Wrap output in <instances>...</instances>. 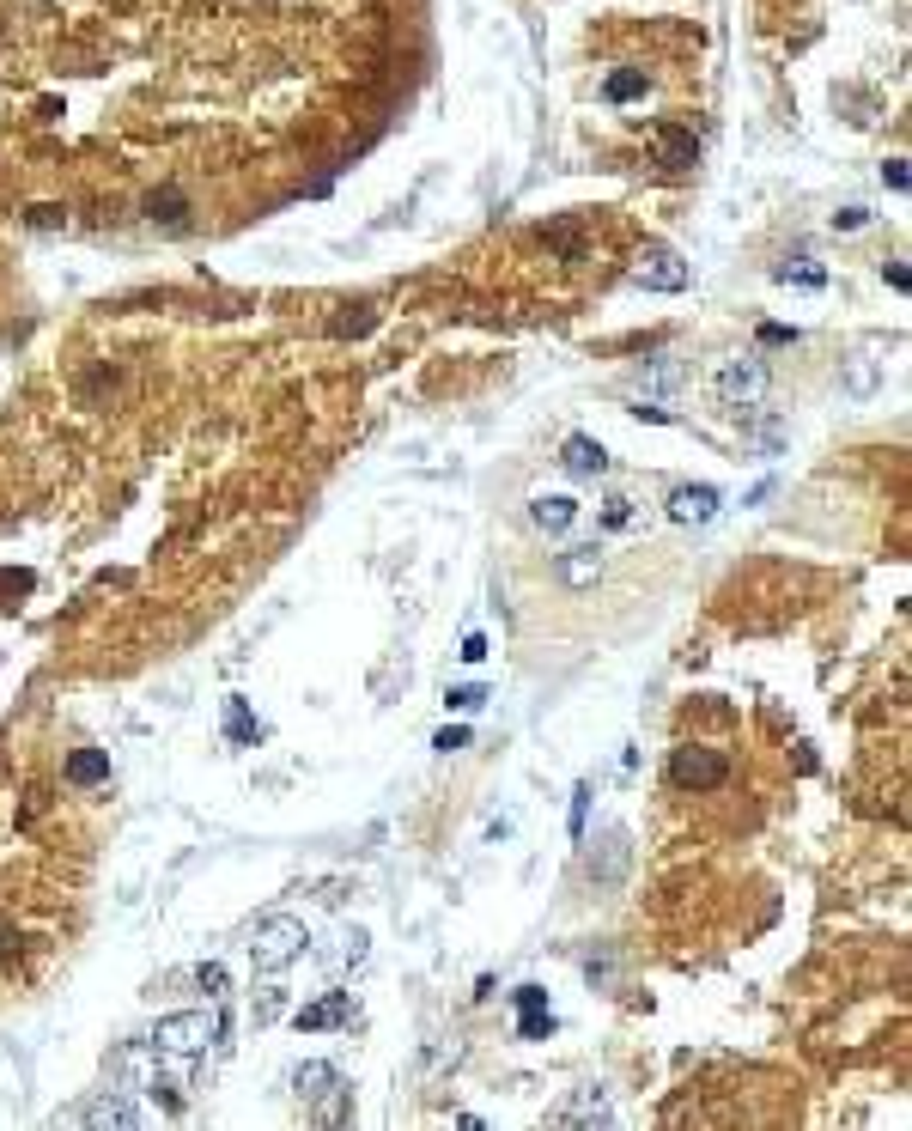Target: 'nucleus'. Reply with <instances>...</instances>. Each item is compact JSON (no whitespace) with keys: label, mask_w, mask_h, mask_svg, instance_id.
Instances as JSON below:
<instances>
[{"label":"nucleus","mask_w":912,"mask_h":1131,"mask_svg":"<svg viewBox=\"0 0 912 1131\" xmlns=\"http://www.w3.org/2000/svg\"><path fill=\"white\" fill-rule=\"evenodd\" d=\"M347 1016H353V992H329L323 1004L298 1010V1028H335V1022H347Z\"/></svg>","instance_id":"ddd939ff"},{"label":"nucleus","mask_w":912,"mask_h":1131,"mask_svg":"<svg viewBox=\"0 0 912 1131\" xmlns=\"http://www.w3.org/2000/svg\"><path fill=\"white\" fill-rule=\"evenodd\" d=\"M669 779L681 785V791H712V785H724L730 779V761H724V754L718 748H675L669 754Z\"/></svg>","instance_id":"20e7f679"},{"label":"nucleus","mask_w":912,"mask_h":1131,"mask_svg":"<svg viewBox=\"0 0 912 1131\" xmlns=\"http://www.w3.org/2000/svg\"><path fill=\"white\" fill-rule=\"evenodd\" d=\"M517 1034H523V1040H542V1034H554V1016H548V1010H523Z\"/></svg>","instance_id":"5701e85b"},{"label":"nucleus","mask_w":912,"mask_h":1131,"mask_svg":"<svg viewBox=\"0 0 912 1131\" xmlns=\"http://www.w3.org/2000/svg\"><path fill=\"white\" fill-rule=\"evenodd\" d=\"M286 1010V998H280V986H268V998H262V1010H256V1022H274Z\"/></svg>","instance_id":"473e14b6"},{"label":"nucleus","mask_w":912,"mask_h":1131,"mask_svg":"<svg viewBox=\"0 0 912 1131\" xmlns=\"http://www.w3.org/2000/svg\"><path fill=\"white\" fill-rule=\"evenodd\" d=\"M639 286H651V292H681L688 286V268H681V256H669V250H657L651 262H639V274H633Z\"/></svg>","instance_id":"1a4fd4ad"},{"label":"nucleus","mask_w":912,"mask_h":1131,"mask_svg":"<svg viewBox=\"0 0 912 1131\" xmlns=\"http://www.w3.org/2000/svg\"><path fill=\"white\" fill-rule=\"evenodd\" d=\"M195 979H201V992H207V998H225V986H232V979H225V967H219V961H207V967H201Z\"/></svg>","instance_id":"393cba45"},{"label":"nucleus","mask_w":912,"mask_h":1131,"mask_svg":"<svg viewBox=\"0 0 912 1131\" xmlns=\"http://www.w3.org/2000/svg\"><path fill=\"white\" fill-rule=\"evenodd\" d=\"M888 286H894V292H906V286H912V274H906V262H888Z\"/></svg>","instance_id":"4c0bfd02"},{"label":"nucleus","mask_w":912,"mask_h":1131,"mask_svg":"<svg viewBox=\"0 0 912 1131\" xmlns=\"http://www.w3.org/2000/svg\"><path fill=\"white\" fill-rule=\"evenodd\" d=\"M146 213H152V219H171V225H177V219H183V195H177V189L152 195V201H146Z\"/></svg>","instance_id":"4be33fe9"},{"label":"nucleus","mask_w":912,"mask_h":1131,"mask_svg":"<svg viewBox=\"0 0 912 1131\" xmlns=\"http://www.w3.org/2000/svg\"><path fill=\"white\" fill-rule=\"evenodd\" d=\"M657 153H663V165H669V171H694V159H700V146H694V134H688V128H663V140H657Z\"/></svg>","instance_id":"4468645a"},{"label":"nucleus","mask_w":912,"mask_h":1131,"mask_svg":"<svg viewBox=\"0 0 912 1131\" xmlns=\"http://www.w3.org/2000/svg\"><path fill=\"white\" fill-rule=\"evenodd\" d=\"M432 748H444V754H456V748H469V730H438V742Z\"/></svg>","instance_id":"72a5a7b5"},{"label":"nucleus","mask_w":912,"mask_h":1131,"mask_svg":"<svg viewBox=\"0 0 912 1131\" xmlns=\"http://www.w3.org/2000/svg\"><path fill=\"white\" fill-rule=\"evenodd\" d=\"M517 1010H548V992L542 986H517Z\"/></svg>","instance_id":"7c9ffc66"},{"label":"nucleus","mask_w":912,"mask_h":1131,"mask_svg":"<svg viewBox=\"0 0 912 1131\" xmlns=\"http://www.w3.org/2000/svg\"><path fill=\"white\" fill-rule=\"evenodd\" d=\"M444 706H456V712H475V706H487V688L481 682H469V688H450V700Z\"/></svg>","instance_id":"b1692460"},{"label":"nucleus","mask_w":912,"mask_h":1131,"mask_svg":"<svg viewBox=\"0 0 912 1131\" xmlns=\"http://www.w3.org/2000/svg\"><path fill=\"white\" fill-rule=\"evenodd\" d=\"M767 384H773V371H767V359H754V353L730 359V365L712 377V390H718L724 408H754L760 396H767Z\"/></svg>","instance_id":"7ed1b4c3"},{"label":"nucleus","mask_w":912,"mask_h":1131,"mask_svg":"<svg viewBox=\"0 0 912 1131\" xmlns=\"http://www.w3.org/2000/svg\"><path fill=\"white\" fill-rule=\"evenodd\" d=\"M80 1119H86V1125H140V1107L122 1101V1095H98Z\"/></svg>","instance_id":"2eb2a0df"},{"label":"nucleus","mask_w":912,"mask_h":1131,"mask_svg":"<svg viewBox=\"0 0 912 1131\" xmlns=\"http://www.w3.org/2000/svg\"><path fill=\"white\" fill-rule=\"evenodd\" d=\"M846 384H852V396H870V390H876V365H870V359H858Z\"/></svg>","instance_id":"cd10ccee"},{"label":"nucleus","mask_w":912,"mask_h":1131,"mask_svg":"<svg viewBox=\"0 0 912 1131\" xmlns=\"http://www.w3.org/2000/svg\"><path fill=\"white\" fill-rule=\"evenodd\" d=\"M481 657H487V633H469L463 639V663H481Z\"/></svg>","instance_id":"c9c22d12"},{"label":"nucleus","mask_w":912,"mask_h":1131,"mask_svg":"<svg viewBox=\"0 0 912 1131\" xmlns=\"http://www.w3.org/2000/svg\"><path fill=\"white\" fill-rule=\"evenodd\" d=\"M602 92H608V104H633V98L645 92V73H633V67H627V73H608Z\"/></svg>","instance_id":"a211bd4d"},{"label":"nucleus","mask_w":912,"mask_h":1131,"mask_svg":"<svg viewBox=\"0 0 912 1131\" xmlns=\"http://www.w3.org/2000/svg\"><path fill=\"white\" fill-rule=\"evenodd\" d=\"M31 225H43V232H49V225H67V213H61V207H31Z\"/></svg>","instance_id":"f704fd0d"},{"label":"nucleus","mask_w":912,"mask_h":1131,"mask_svg":"<svg viewBox=\"0 0 912 1131\" xmlns=\"http://www.w3.org/2000/svg\"><path fill=\"white\" fill-rule=\"evenodd\" d=\"M225 736H232V742H250V736H262V724L250 718V706H244V700H232V706H225Z\"/></svg>","instance_id":"6ab92c4d"},{"label":"nucleus","mask_w":912,"mask_h":1131,"mask_svg":"<svg viewBox=\"0 0 912 1131\" xmlns=\"http://www.w3.org/2000/svg\"><path fill=\"white\" fill-rule=\"evenodd\" d=\"M67 779H73V785H104V779H110V754H104V748H80V754L67 761Z\"/></svg>","instance_id":"dca6fc26"},{"label":"nucleus","mask_w":912,"mask_h":1131,"mask_svg":"<svg viewBox=\"0 0 912 1131\" xmlns=\"http://www.w3.org/2000/svg\"><path fill=\"white\" fill-rule=\"evenodd\" d=\"M779 280H785V286H791V280H797V286H821V280H827V268H821V262H785V268H779Z\"/></svg>","instance_id":"412c9836"},{"label":"nucleus","mask_w":912,"mask_h":1131,"mask_svg":"<svg viewBox=\"0 0 912 1131\" xmlns=\"http://www.w3.org/2000/svg\"><path fill=\"white\" fill-rule=\"evenodd\" d=\"M596 578H602V554H596V542H578V548L560 554V584H566V590H584V584H596Z\"/></svg>","instance_id":"6e6552de"},{"label":"nucleus","mask_w":912,"mask_h":1131,"mask_svg":"<svg viewBox=\"0 0 912 1131\" xmlns=\"http://www.w3.org/2000/svg\"><path fill=\"white\" fill-rule=\"evenodd\" d=\"M870 225V207H840L833 213V232H864Z\"/></svg>","instance_id":"a878e982"},{"label":"nucleus","mask_w":912,"mask_h":1131,"mask_svg":"<svg viewBox=\"0 0 912 1131\" xmlns=\"http://www.w3.org/2000/svg\"><path fill=\"white\" fill-rule=\"evenodd\" d=\"M560 469L578 475V481H596V475H608V450H602L590 432H572V438L560 444Z\"/></svg>","instance_id":"39448f33"},{"label":"nucleus","mask_w":912,"mask_h":1131,"mask_svg":"<svg viewBox=\"0 0 912 1131\" xmlns=\"http://www.w3.org/2000/svg\"><path fill=\"white\" fill-rule=\"evenodd\" d=\"M882 183H888L894 195H906V183H912V177H906V159H888V165H882Z\"/></svg>","instance_id":"c85d7f7f"},{"label":"nucleus","mask_w":912,"mask_h":1131,"mask_svg":"<svg viewBox=\"0 0 912 1131\" xmlns=\"http://www.w3.org/2000/svg\"><path fill=\"white\" fill-rule=\"evenodd\" d=\"M681 384H688V365H681V359H663V365H645V371H639V390H645V396H675Z\"/></svg>","instance_id":"f8f14e48"},{"label":"nucleus","mask_w":912,"mask_h":1131,"mask_svg":"<svg viewBox=\"0 0 912 1131\" xmlns=\"http://www.w3.org/2000/svg\"><path fill=\"white\" fill-rule=\"evenodd\" d=\"M529 523H536V530H548V536H566L572 523H578V499H566V493H536V499H529Z\"/></svg>","instance_id":"0eeeda50"},{"label":"nucleus","mask_w":912,"mask_h":1131,"mask_svg":"<svg viewBox=\"0 0 912 1131\" xmlns=\"http://www.w3.org/2000/svg\"><path fill=\"white\" fill-rule=\"evenodd\" d=\"M633 517H639V511H633L627 493H608V499H602V523H608V530H633Z\"/></svg>","instance_id":"aec40b11"},{"label":"nucleus","mask_w":912,"mask_h":1131,"mask_svg":"<svg viewBox=\"0 0 912 1131\" xmlns=\"http://www.w3.org/2000/svg\"><path fill=\"white\" fill-rule=\"evenodd\" d=\"M554 1125H615V1107H608V1095H602V1089H584L572 1107H560V1113H554Z\"/></svg>","instance_id":"9d476101"},{"label":"nucleus","mask_w":912,"mask_h":1131,"mask_svg":"<svg viewBox=\"0 0 912 1131\" xmlns=\"http://www.w3.org/2000/svg\"><path fill=\"white\" fill-rule=\"evenodd\" d=\"M219 1034L225 1028H219L213 1010H183V1016H165L159 1028H152V1052H159V1059H201Z\"/></svg>","instance_id":"f257e3e1"},{"label":"nucleus","mask_w":912,"mask_h":1131,"mask_svg":"<svg viewBox=\"0 0 912 1131\" xmlns=\"http://www.w3.org/2000/svg\"><path fill=\"white\" fill-rule=\"evenodd\" d=\"M341 943H347V949H341V967H359V961H365V931H347Z\"/></svg>","instance_id":"c756f323"},{"label":"nucleus","mask_w":912,"mask_h":1131,"mask_svg":"<svg viewBox=\"0 0 912 1131\" xmlns=\"http://www.w3.org/2000/svg\"><path fill=\"white\" fill-rule=\"evenodd\" d=\"M718 505H724V493H718V487H706V481H694V487H675V493H669V517H675V523H712V517H718Z\"/></svg>","instance_id":"423d86ee"},{"label":"nucleus","mask_w":912,"mask_h":1131,"mask_svg":"<svg viewBox=\"0 0 912 1131\" xmlns=\"http://www.w3.org/2000/svg\"><path fill=\"white\" fill-rule=\"evenodd\" d=\"M13 949H19V937H13V931H7V925H0V961H7V955H13Z\"/></svg>","instance_id":"58836bf2"},{"label":"nucleus","mask_w":912,"mask_h":1131,"mask_svg":"<svg viewBox=\"0 0 912 1131\" xmlns=\"http://www.w3.org/2000/svg\"><path fill=\"white\" fill-rule=\"evenodd\" d=\"M760 341H767V347H779V341H797V329H779V323H767V329H760Z\"/></svg>","instance_id":"e433bc0d"},{"label":"nucleus","mask_w":912,"mask_h":1131,"mask_svg":"<svg viewBox=\"0 0 912 1131\" xmlns=\"http://www.w3.org/2000/svg\"><path fill=\"white\" fill-rule=\"evenodd\" d=\"M584 815H590V785H578L572 797V834H584Z\"/></svg>","instance_id":"2f4dec72"},{"label":"nucleus","mask_w":912,"mask_h":1131,"mask_svg":"<svg viewBox=\"0 0 912 1131\" xmlns=\"http://www.w3.org/2000/svg\"><path fill=\"white\" fill-rule=\"evenodd\" d=\"M335 1077H341L335 1065H317V1059H311V1065H298V1071H292V1095H298V1101H317Z\"/></svg>","instance_id":"f3484780"},{"label":"nucleus","mask_w":912,"mask_h":1131,"mask_svg":"<svg viewBox=\"0 0 912 1131\" xmlns=\"http://www.w3.org/2000/svg\"><path fill=\"white\" fill-rule=\"evenodd\" d=\"M304 943H311V931H304L298 919H262L256 937H250V955H256V967L280 973V967H292L304 955Z\"/></svg>","instance_id":"f03ea898"},{"label":"nucleus","mask_w":912,"mask_h":1131,"mask_svg":"<svg viewBox=\"0 0 912 1131\" xmlns=\"http://www.w3.org/2000/svg\"><path fill=\"white\" fill-rule=\"evenodd\" d=\"M377 329V311H359V317H335V335H371Z\"/></svg>","instance_id":"bb28decb"},{"label":"nucleus","mask_w":912,"mask_h":1131,"mask_svg":"<svg viewBox=\"0 0 912 1131\" xmlns=\"http://www.w3.org/2000/svg\"><path fill=\"white\" fill-rule=\"evenodd\" d=\"M311 1119H317V1125H347V1119H353V1083L335 1077V1083L311 1101Z\"/></svg>","instance_id":"9b49d317"}]
</instances>
